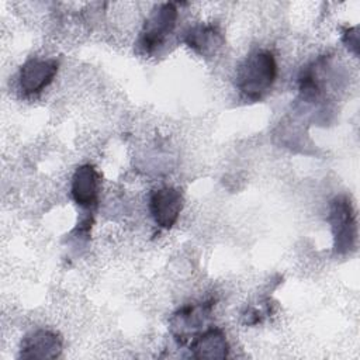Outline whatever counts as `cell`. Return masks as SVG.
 <instances>
[{
  "label": "cell",
  "instance_id": "obj_1",
  "mask_svg": "<svg viewBox=\"0 0 360 360\" xmlns=\"http://www.w3.org/2000/svg\"><path fill=\"white\" fill-rule=\"evenodd\" d=\"M277 77L274 55L267 49L252 52L238 69L236 86L249 100H259L273 87Z\"/></svg>",
  "mask_w": 360,
  "mask_h": 360
},
{
  "label": "cell",
  "instance_id": "obj_2",
  "mask_svg": "<svg viewBox=\"0 0 360 360\" xmlns=\"http://www.w3.org/2000/svg\"><path fill=\"white\" fill-rule=\"evenodd\" d=\"M329 224L333 233V248L339 255H346L354 249L357 239L356 214L346 195H338L330 201Z\"/></svg>",
  "mask_w": 360,
  "mask_h": 360
},
{
  "label": "cell",
  "instance_id": "obj_3",
  "mask_svg": "<svg viewBox=\"0 0 360 360\" xmlns=\"http://www.w3.org/2000/svg\"><path fill=\"white\" fill-rule=\"evenodd\" d=\"M177 21V8L173 3H165L156 7L145 20L138 48L145 55H152L159 49L172 34Z\"/></svg>",
  "mask_w": 360,
  "mask_h": 360
},
{
  "label": "cell",
  "instance_id": "obj_4",
  "mask_svg": "<svg viewBox=\"0 0 360 360\" xmlns=\"http://www.w3.org/2000/svg\"><path fill=\"white\" fill-rule=\"evenodd\" d=\"M58 68L59 62L56 59H28L18 73V86L21 91L28 96L41 93L53 80Z\"/></svg>",
  "mask_w": 360,
  "mask_h": 360
},
{
  "label": "cell",
  "instance_id": "obj_5",
  "mask_svg": "<svg viewBox=\"0 0 360 360\" xmlns=\"http://www.w3.org/2000/svg\"><path fill=\"white\" fill-rule=\"evenodd\" d=\"M183 194L174 187H162L150 194L149 210L153 221L163 229H170L183 210Z\"/></svg>",
  "mask_w": 360,
  "mask_h": 360
},
{
  "label": "cell",
  "instance_id": "obj_6",
  "mask_svg": "<svg viewBox=\"0 0 360 360\" xmlns=\"http://www.w3.org/2000/svg\"><path fill=\"white\" fill-rule=\"evenodd\" d=\"M211 302L186 305L177 309L170 318V332L180 343L197 335L211 314Z\"/></svg>",
  "mask_w": 360,
  "mask_h": 360
},
{
  "label": "cell",
  "instance_id": "obj_7",
  "mask_svg": "<svg viewBox=\"0 0 360 360\" xmlns=\"http://www.w3.org/2000/svg\"><path fill=\"white\" fill-rule=\"evenodd\" d=\"M62 353V339L58 333L48 329H37L27 333L20 345L21 359H56Z\"/></svg>",
  "mask_w": 360,
  "mask_h": 360
},
{
  "label": "cell",
  "instance_id": "obj_8",
  "mask_svg": "<svg viewBox=\"0 0 360 360\" xmlns=\"http://www.w3.org/2000/svg\"><path fill=\"white\" fill-rule=\"evenodd\" d=\"M100 191V174L91 165L79 166L72 177L70 193L75 202L84 208L97 204Z\"/></svg>",
  "mask_w": 360,
  "mask_h": 360
},
{
  "label": "cell",
  "instance_id": "obj_9",
  "mask_svg": "<svg viewBox=\"0 0 360 360\" xmlns=\"http://www.w3.org/2000/svg\"><path fill=\"white\" fill-rule=\"evenodd\" d=\"M190 350L195 359L222 360L228 357L229 345L225 333L219 328H210L193 339Z\"/></svg>",
  "mask_w": 360,
  "mask_h": 360
},
{
  "label": "cell",
  "instance_id": "obj_10",
  "mask_svg": "<svg viewBox=\"0 0 360 360\" xmlns=\"http://www.w3.org/2000/svg\"><path fill=\"white\" fill-rule=\"evenodd\" d=\"M184 42L195 53L211 58L224 45V35L214 24H200L186 32Z\"/></svg>",
  "mask_w": 360,
  "mask_h": 360
},
{
  "label": "cell",
  "instance_id": "obj_11",
  "mask_svg": "<svg viewBox=\"0 0 360 360\" xmlns=\"http://www.w3.org/2000/svg\"><path fill=\"white\" fill-rule=\"evenodd\" d=\"M343 41L346 44L347 48L353 49L354 53H357V46H359V37H357V32H356V28H352V30H347L345 37H343Z\"/></svg>",
  "mask_w": 360,
  "mask_h": 360
}]
</instances>
